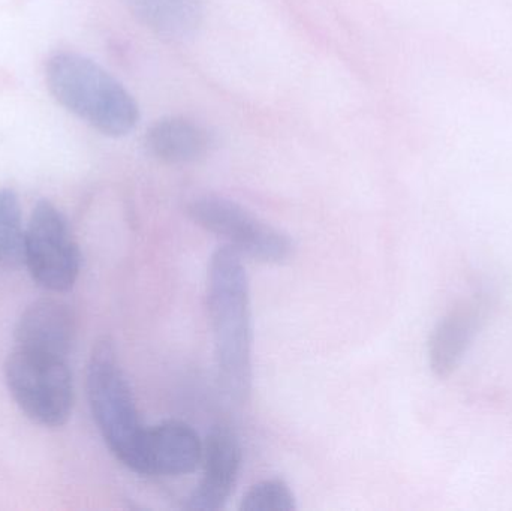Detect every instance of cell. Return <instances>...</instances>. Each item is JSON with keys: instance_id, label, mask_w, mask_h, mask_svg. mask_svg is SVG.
<instances>
[{"instance_id": "11", "label": "cell", "mask_w": 512, "mask_h": 511, "mask_svg": "<svg viewBox=\"0 0 512 511\" xmlns=\"http://www.w3.org/2000/svg\"><path fill=\"white\" fill-rule=\"evenodd\" d=\"M150 155L168 165H189L209 155L212 137L195 120L182 116L156 120L146 134Z\"/></svg>"}, {"instance_id": "6", "label": "cell", "mask_w": 512, "mask_h": 511, "mask_svg": "<svg viewBox=\"0 0 512 511\" xmlns=\"http://www.w3.org/2000/svg\"><path fill=\"white\" fill-rule=\"evenodd\" d=\"M24 264L41 287L54 293L71 290L80 275V249L65 216L50 201H39L30 216Z\"/></svg>"}, {"instance_id": "4", "label": "cell", "mask_w": 512, "mask_h": 511, "mask_svg": "<svg viewBox=\"0 0 512 511\" xmlns=\"http://www.w3.org/2000/svg\"><path fill=\"white\" fill-rule=\"evenodd\" d=\"M12 398L33 422L59 428L68 422L74 405V386L68 362L15 348L5 363Z\"/></svg>"}, {"instance_id": "9", "label": "cell", "mask_w": 512, "mask_h": 511, "mask_svg": "<svg viewBox=\"0 0 512 511\" xmlns=\"http://www.w3.org/2000/svg\"><path fill=\"white\" fill-rule=\"evenodd\" d=\"M75 336V320L65 303L54 299L32 303L15 329L17 348L42 356L68 359Z\"/></svg>"}, {"instance_id": "10", "label": "cell", "mask_w": 512, "mask_h": 511, "mask_svg": "<svg viewBox=\"0 0 512 511\" xmlns=\"http://www.w3.org/2000/svg\"><path fill=\"white\" fill-rule=\"evenodd\" d=\"M483 321L484 306L477 300L460 303L439 321L429 341V363L436 377L447 378L456 371Z\"/></svg>"}, {"instance_id": "13", "label": "cell", "mask_w": 512, "mask_h": 511, "mask_svg": "<svg viewBox=\"0 0 512 511\" xmlns=\"http://www.w3.org/2000/svg\"><path fill=\"white\" fill-rule=\"evenodd\" d=\"M26 230L20 201L12 189L0 191V269L12 270L24 264Z\"/></svg>"}, {"instance_id": "12", "label": "cell", "mask_w": 512, "mask_h": 511, "mask_svg": "<svg viewBox=\"0 0 512 511\" xmlns=\"http://www.w3.org/2000/svg\"><path fill=\"white\" fill-rule=\"evenodd\" d=\"M135 18L156 35L173 41L191 38L204 18V0H125Z\"/></svg>"}, {"instance_id": "1", "label": "cell", "mask_w": 512, "mask_h": 511, "mask_svg": "<svg viewBox=\"0 0 512 511\" xmlns=\"http://www.w3.org/2000/svg\"><path fill=\"white\" fill-rule=\"evenodd\" d=\"M207 306L219 386L228 399L242 404L252 390L254 329L248 270L231 246L222 245L210 258Z\"/></svg>"}, {"instance_id": "5", "label": "cell", "mask_w": 512, "mask_h": 511, "mask_svg": "<svg viewBox=\"0 0 512 511\" xmlns=\"http://www.w3.org/2000/svg\"><path fill=\"white\" fill-rule=\"evenodd\" d=\"M188 215L198 227L259 263L282 264L294 254V242L288 234L230 198L201 195L189 203Z\"/></svg>"}, {"instance_id": "2", "label": "cell", "mask_w": 512, "mask_h": 511, "mask_svg": "<svg viewBox=\"0 0 512 511\" xmlns=\"http://www.w3.org/2000/svg\"><path fill=\"white\" fill-rule=\"evenodd\" d=\"M45 83L57 104L107 137H125L140 122L129 90L83 54L62 51L48 59Z\"/></svg>"}, {"instance_id": "3", "label": "cell", "mask_w": 512, "mask_h": 511, "mask_svg": "<svg viewBox=\"0 0 512 511\" xmlns=\"http://www.w3.org/2000/svg\"><path fill=\"white\" fill-rule=\"evenodd\" d=\"M87 395L108 449L125 467L138 473L149 428L141 422L134 393L111 339H99L93 347L87 369Z\"/></svg>"}, {"instance_id": "8", "label": "cell", "mask_w": 512, "mask_h": 511, "mask_svg": "<svg viewBox=\"0 0 512 511\" xmlns=\"http://www.w3.org/2000/svg\"><path fill=\"white\" fill-rule=\"evenodd\" d=\"M203 450L204 443L191 425L168 420L149 428L137 474L150 477L191 474L203 461Z\"/></svg>"}, {"instance_id": "14", "label": "cell", "mask_w": 512, "mask_h": 511, "mask_svg": "<svg viewBox=\"0 0 512 511\" xmlns=\"http://www.w3.org/2000/svg\"><path fill=\"white\" fill-rule=\"evenodd\" d=\"M297 509L294 492L282 479H265L252 486L242 503V511H294Z\"/></svg>"}, {"instance_id": "7", "label": "cell", "mask_w": 512, "mask_h": 511, "mask_svg": "<svg viewBox=\"0 0 512 511\" xmlns=\"http://www.w3.org/2000/svg\"><path fill=\"white\" fill-rule=\"evenodd\" d=\"M243 452L233 429L218 425L204 443V473L185 504L188 511H218L233 495L242 470Z\"/></svg>"}]
</instances>
